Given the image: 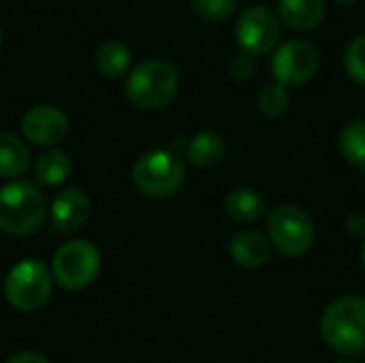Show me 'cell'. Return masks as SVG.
Segmentation results:
<instances>
[{
  "instance_id": "obj_1",
  "label": "cell",
  "mask_w": 365,
  "mask_h": 363,
  "mask_svg": "<svg viewBox=\"0 0 365 363\" xmlns=\"http://www.w3.org/2000/svg\"><path fill=\"white\" fill-rule=\"evenodd\" d=\"M321 336L340 355L365 351V300L357 295L340 297L327 306L321 319Z\"/></svg>"
},
{
  "instance_id": "obj_2",
  "label": "cell",
  "mask_w": 365,
  "mask_h": 363,
  "mask_svg": "<svg viewBox=\"0 0 365 363\" xmlns=\"http://www.w3.org/2000/svg\"><path fill=\"white\" fill-rule=\"evenodd\" d=\"M180 90V75L167 60H145L126 79L128 101L145 111H158L173 103Z\"/></svg>"
},
{
  "instance_id": "obj_3",
  "label": "cell",
  "mask_w": 365,
  "mask_h": 363,
  "mask_svg": "<svg viewBox=\"0 0 365 363\" xmlns=\"http://www.w3.org/2000/svg\"><path fill=\"white\" fill-rule=\"evenodd\" d=\"M47 216L43 193L30 182H13L0 188V229L9 235H30Z\"/></svg>"
},
{
  "instance_id": "obj_4",
  "label": "cell",
  "mask_w": 365,
  "mask_h": 363,
  "mask_svg": "<svg viewBox=\"0 0 365 363\" xmlns=\"http://www.w3.org/2000/svg\"><path fill=\"white\" fill-rule=\"evenodd\" d=\"M186 180L184 160L169 150H152L139 156L133 167L135 186L152 199H167L175 195Z\"/></svg>"
},
{
  "instance_id": "obj_5",
  "label": "cell",
  "mask_w": 365,
  "mask_h": 363,
  "mask_svg": "<svg viewBox=\"0 0 365 363\" xmlns=\"http://www.w3.org/2000/svg\"><path fill=\"white\" fill-rule=\"evenodd\" d=\"M267 235L272 246L282 257L299 259L314 246L317 229L306 210L293 203H284L267 216Z\"/></svg>"
},
{
  "instance_id": "obj_6",
  "label": "cell",
  "mask_w": 365,
  "mask_h": 363,
  "mask_svg": "<svg viewBox=\"0 0 365 363\" xmlns=\"http://www.w3.org/2000/svg\"><path fill=\"white\" fill-rule=\"evenodd\" d=\"M51 274L38 259L19 261L4 280L6 302L19 312H34L51 295Z\"/></svg>"
},
{
  "instance_id": "obj_7",
  "label": "cell",
  "mask_w": 365,
  "mask_h": 363,
  "mask_svg": "<svg viewBox=\"0 0 365 363\" xmlns=\"http://www.w3.org/2000/svg\"><path fill=\"white\" fill-rule=\"evenodd\" d=\"M101 270V252L88 240H73L58 248L51 261L53 280L66 291H79L94 282Z\"/></svg>"
},
{
  "instance_id": "obj_8",
  "label": "cell",
  "mask_w": 365,
  "mask_h": 363,
  "mask_svg": "<svg viewBox=\"0 0 365 363\" xmlns=\"http://www.w3.org/2000/svg\"><path fill=\"white\" fill-rule=\"evenodd\" d=\"M280 34V17L267 6H248L235 24V39L240 49L252 56L274 51L278 47Z\"/></svg>"
},
{
  "instance_id": "obj_9",
  "label": "cell",
  "mask_w": 365,
  "mask_h": 363,
  "mask_svg": "<svg viewBox=\"0 0 365 363\" xmlns=\"http://www.w3.org/2000/svg\"><path fill=\"white\" fill-rule=\"evenodd\" d=\"M319 71V51L304 39H289L274 49L272 75L284 86H304Z\"/></svg>"
},
{
  "instance_id": "obj_10",
  "label": "cell",
  "mask_w": 365,
  "mask_h": 363,
  "mask_svg": "<svg viewBox=\"0 0 365 363\" xmlns=\"http://www.w3.org/2000/svg\"><path fill=\"white\" fill-rule=\"evenodd\" d=\"M68 133V120L53 105H36L21 118V135L34 145H56Z\"/></svg>"
},
{
  "instance_id": "obj_11",
  "label": "cell",
  "mask_w": 365,
  "mask_h": 363,
  "mask_svg": "<svg viewBox=\"0 0 365 363\" xmlns=\"http://www.w3.org/2000/svg\"><path fill=\"white\" fill-rule=\"evenodd\" d=\"M90 216V199L79 188H66L56 195L49 208V223L56 233L79 231Z\"/></svg>"
},
{
  "instance_id": "obj_12",
  "label": "cell",
  "mask_w": 365,
  "mask_h": 363,
  "mask_svg": "<svg viewBox=\"0 0 365 363\" xmlns=\"http://www.w3.org/2000/svg\"><path fill=\"white\" fill-rule=\"evenodd\" d=\"M229 255L237 265L246 270H257L269 261L272 242L259 231H240L229 240Z\"/></svg>"
},
{
  "instance_id": "obj_13",
  "label": "cell",
  "mask_w": 365,
  "mask_h": 363,
  "mask_svg": "<svg viewBox=\"0 0 365 363\" xmlns=\"http://www.w3.org/2000/svg\"><path fill=\"white\" fill-rule=\"evenodd\" d=\"M265 210H267V205H265L263 195H259L250 186H237V188L229 190V195L225 197L227 216L242 225L257 223L259 218H263Z\"/></svg>"
},
{
  "instance_id": "obj_14",
  "label": "cell",
  "mask_w": 365,
  "mask_h": 363,
  "mask_svg": "<svg viewBox=\"0 0 365 363\" xmlns=\"http://www.w3.org/2000/svg\"><path fill=\"white\" fill-rule=\"evenodd\" d=\"M278 15L293 30H312L325 17V0H280Z\"/></svg>"
},
{
  "instance_id": "obj_15",
  "label": "cell",
  "mask_w": 365,
  "mask_h": 363,
  "mask_svg": "<svg viewBox=\"0 0 365 363\" xmlns=\"http://www.w3.org/2000/svg\"><path fill=\"white\" fill-rule=\"evenodd\" d=\"M225 152H227V143L225 139L214 133V131H203V133H197L188 145H186V156L188 160L199 167V169H210V167H216L222 158H225Z\"/></svg>"
},
{
  "instance_id": "obj_16",
  "label": "cell",
  "mask_w": 365,
  "mask_h": 363,
  "mask_svg": "<svg viewBox=\"0 0 365 363\" xmlns=\"http://www.w3.org/2000/svg\"><path fill=\"white\" fill-rule=\"evenodd\" d=\"M30 167V152L21 139L0 133V178H19Z\"/></svg>"
},
{
  "instance_id": "obj_17",
  "label": "cell",
  "mask_w": 365,
  "mask_h": 363,
  "mask_svg": "<svg viewBox=\"0 0 365 363\" xmlns=\"http://www.w3.org/2000/svg\"><path fill=\"white\" fill-rule=\"evenodd\" d=\"M94 64L101 75L118 79L130 68V49L122 41H105L94 53Z\"/></svg>"
},
{
  "instance_id": "obj_18",
  "label": "cell",
  "mask_w": 365,
  "mask_h": 363,
  "mask_svg": "<svg viewBox=\"0 0 365 363\" xmlns=\"http://www.w3.org/2000/svg\"><path fill=\"white\" fill-rule=\"evenodd\" d=\"M71 175V158L62 150H49L34 163V180L41 186H58Z\"/></svg>"
},
{
  "instance_id": "obj_19",
  "label": "cell",
  "mask_w": 365,
  "mask_h": 363,
  "mask_svg": "<svg viewBox=\"0 0 365 363\" xmlns=\"http://www.w3.org/2000/svg\"><path fill=\"white\" fill-rule=\"evenodd\" d=\"M340 152L353 167L365 169V120H353L342 128Z\"/></svg>"
},
{
  "instance_id": "obj_20",
  "label": "cell",
  "mask_w": 365,
  "mask_h": 363,
  "mask_svg": "<svg viewBox=\"0 0 365 363\" xmlns=\"http://www.w3.org/2000/svg\"><path fill=\"white\" fill-rule=\"evenodd\" d=\"M289 86L280 83V81H274V83H267L259 90L257 94V107L263 116L267 118H278L282 116L287 109H289V103H291V94L287 90Z\"/></svg>"
},
{
  "instance_id": "obj_21",
  "label": "cell",
  "mask_w": 365,
  "mask_h": 363,
  "mask_svg": "<svg viewBox=\"0 0 365 363\" xmlns=\"http://www.w3.org/2000/svg\"><path fill=\"white\" fill-rule=\"evenodd\" d=\"M235 0H192V13L207 24H222L235 11Z\"/></svg>"
},
{
  "instance_id": "obj_22",
  "label": "cell",
  "mask_w": 365,
  "mask_h": 363,
  "mask_svg": "<svg viewBox=\"0 0 365 363\" xmlns=\"http://www.w3.org/2000/svg\"><path fill=\"white\" fill-rule=\"evenodd\" d=\"M344 66H346V73L357 81L365 86V34L355 36L346 51H344Z\"/></svg>"
},
{
  "instance_id": "obj_23",
  "label": "cell",
  "mask_w": 365,
  "mask_h": 363,
  "mask_svg": "<svg viewBox=\"0 0 365 363\" xmlns=\"http://www.w3.org/2000/svg\"><path fill=\"white\" fill-rule=\"evenodd\" d=\"M252 73H255V56L252 53L242 51V53H237V56L231 58V62H229V75L233 79L244 81V79H250Z\"/></svg>"
},
{
  "instance_id": "obj_24",
  "label": "cell",
  "mask_w": 365,
  "mask_h": 363,
  "mask_svg": "<svg viewBox=\"0 0 365 363\" xmlns=\"http://www.w3.org/2000/svg\"><path fill=\"white\" fill-rule=\"evenodd\" d=\"M346 231L353 237H365V216L364 214H351L344 223Z\"/></svg>"
},
{
  "instance_id": "obj_25",
  "label": "cell",
  "mask_w": 365,
  "mask_h": 363,
  "mask_svg": "<svg viewBox=\"0 0 365 363\" xmlns=\"http://www.w3.org/2000/svg\"><path fill=\"white\" fill-rule=\"evenodd\" d=\"M4 363H49L47 357H43L41 353H34V351H21L13 357H9Z\"/></svg>"
},
{
  "instance_id": "obj_26",
  "label": "cell",
  "mask_w": 365,
  "mask_h": 363,
  "mask_svg": "<svg viewBox=\"0 0 365 363\" xmlns=\"http://www.w3.org/2000/svg\"><path fill=\"white\" fill-rule=\"evenodd\" d=\"M361 265H364V270H365V237H364V244H361Z\"/></svg>"
},
{
  "instance_id": "obj_27",
  "label": "cell",
  "mask_w": 365,
  "mask_h": 363,
  "mask_svg": "<svg viewBox=\"0 0 365 363\" xmlns=\"http://www.w3.org/2000/svg\"><path fill=\"white\" fill-rule=\"evenodd\" d=\"M338 2H342V4H355V2H359V0H338Z\"/></svg>"
},
{
  "instance_id": "obj_28",
  "label": "cell",
  "mask_w": 365,
  "mask_h": 363,
  "mask_svg": "<svg viewBox=\"0 0 365 363\" xmlns=\"http://www.w3.org/2000/svg\"><path fill=\"white\" fill-rule=\"evenodd\" d=\"M0 47H2V30H0Z\"/></svg>"
},
{
  "instance_id": "obj_29",
  "label": "cell",
  "mask_w": 365,
  "mask_h": 363,
  "mask_svg": "<svg viewBox=\"0 0 365 363\" xmlns=\"http://www.w3.org/2000/svg\"><path fill=\"white\" fill-rule=\"evenodd\" d=\"M338 363H353V362H338Z\"/></svg>"
}]
</instances>
